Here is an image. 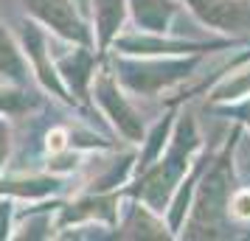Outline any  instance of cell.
<instances>
[{
    "label": "cell",
    "instance_id": "obj_12",
    "mask_svg": "<svg viewBox=\"0 0 250 241\" xmlns=\"http://www.w3.org/2000/svg\"><path fill=\"white\" fill-rule=\"evenodd\" d=\"M0 84L17 90H37L34 73L28 68L17 31H12L3 17H0Z\"/></svg>",
    "mask_w": 250,
    "mask_h": 241
},
{
    "label": "cell",
    "instance_id": "obj_7",
    "mask_svg": "<svg viewBox=\"0 0 250 241\" xmlns=\"http://www.w3.org/2000/svg\"><path fill=\"white\" fill-rule=\"evenodd\" d=\"M17 39H20V45H23V54H25V59H28L31 73H34L37 87L45 93V95H51L57 104L73 110L76 115H84L79 110V104L73 101V95L65 90V84H62V79H59L57 68H54V56H51V34H48L40 23H34L31 17H23L20 25H17ZM84 118H87V115H84ZM87 121H90V118H87Z\"/></svg>",
    "mask_w": 250,
    "mask_h": 241
},
{
    "label": "cell",
    "instance_id": "obj_2",
    "mask_svg": "<svg viewBox=\"0 0 250 241\" xmlns=\"http://www.w3.org/2000/svg\"><path fill=\"white\" fill-rule=\"evenodd\" d=\"M203 149H205V140H203V135H200L197 118H194L191 112H183L180 110L163 154H160L149 168L135 174V177L121 188V196L141 199L146 207H152L155 213L163 216V210L169 205L174 188H177L180 180L188 174L191 163L197 160V154Z\"/></svg>",
    "mask_w": 250,
    "mask_h": 241
},
{
    "label": "cell",
    "instance_id": "obj_4",
    "mask_svg": "<svg viewBox=\"0 0 250 241\" xmlns=\"http://www.w3.org/2000/svg\"><path fill=\"white\" fill-rule=\"evenodd\" d=\"M90 101H93V110L102 115L104 127H110V132L118 135L126 146H138V143L144 140L146 121H144V115L135 110V104L129 101L126 90L118 84L107 56L102 59V65H99L96 76H93Z\"/></svg>",
    "mask_w": 250,
    "mask_h": 241
},
{
    "label": "cell",
    "instance_id": "obj_10",
    "mask_svg": "<svg viewBox=\"0 0 250 241\" xmlns=\"http://www.w3.org/2000/svg\"><path fill=\"white\" fill-rule=\"evenodd\" d=\"M197 17V23L228 37L248 39L250 34V0H180Z\"/></svg>",
    "mask_w": 250,
    "mask_h": 241
},
{
    "label": "cell",
    "instance_id": "obj_21",
    "mask_svg": "<svg viewBox=\"0 0 250 241\" xmlns=\"http://www.w3.org/2000/svg\"><path fill=\"white\" fill-rule=\"evenodd\" d=\"M76 6H79V9H82L84 14H87V0H76Z\"/></svg>",
    "mask_w": 250,
    "mask_h": 241
},
{
    "label": "cell",
    "instance_id": "obj_15",
    "mask_svg": "<svg viewBox=\"0 0 250 241\" xmlns=\"http://www.w3.org/2000/svg\"><path fill=\"white\" fill-rule=\"evenodd\" d=\"M115 157L110 163H104V168L93 180H87V185L82 191H118L124 188L129 180H132V171H135V151L132 149H115Z\"/></svg>",
    "mask_w": 250,
    "mask_h": 241
},
{
    "label": "cell",
    "instance_id": "obj_13",
    "mask_svg": "<svg viewBox=\"0 0 250 241\" xmlns=\"http://www.w3.org/2000/svg\"><path fill=\"white\" fill-rule=\"evenodd\" d=\"M129 9H126V0H87V20L93 28V48L96 54H107L113 39L126 25Z\"/></svg>",
    "mask_w": 250,
    "mask_h": 241
},
{
    "label": "cell",
    "instance_id": "obj_17",
    "mask_svg": "<svg viewBox=\"0 0 250 241\" xmlns=\"http://www.w3.org/2000/svg\"><path fill=\"white\" fill-rule=\"evenodd\" d=\"M216 115H225V118H233L236 124H242V129H250V95L242 98V101L233 104H214V107H205Z\"/></svg>",
    "mask_w": 250,
    "mask_h": 241
},
{
    "label": "cell",
    "instance_id": "obj_9",
    "mask_svg": "<svg viewBox=\"0 0 250 241\" xmlns=\"http://www.w3.org/2000/svg\"><path fill=\"white\" fill-rule=\"evenodd\" d=\"M118 207H121V188L118 191H79L70 199H62L57 207V239L65 230L82 227V224H104V227H115L118 222Z\"/></svg>",
    "mask_w": 250,
    "mask_h": 241
},
{
    "label": "cell",
    "instance_id": "obj_5",
    "mask_svg": "<svg viewBox=\"0 0 250 241\" xmlns=\"http://www.w3.org/2000/svg\"><path fill=\"white\" fill-rule=\"evenodd\" d=\"M248 39L239 37H222V39H186V37H171V34H152V31H121L113 39L110 51L126 54V56H188V54H214V51H228V48H242Z\"/></svg>",
    "mask_w": 250,
    "mask_h": 241
},
{
    "label": "cell",
    "instance_id": "obj_16",
    "mask_svg": "<svg viewBox=\"0 0 250 241\" xmlns=\"http://www.w3.org/2000/svg\"><path fill=\"white\" fill-rule=\"evenodd\" d=\"M228 213L233 224H248L250 222V185H236L230 202H228Z\"/></svg>",
    "mask_w": 250,
    "mask_h": 241
},
{
    "label": "cell",
    "instance_id": "obj_19",
    "mask_svg": "<svg viewBox=\"0 0 250 241\" xmlns=\"http://www.w3.org/2000/svg\"><path fill=\"white\" fill-rule=\"evenodd\" d=\"M9 115L0 110V174L6 171V163L12 160V149H14V135H12V127L6 121Z\"/></svg>",
    "mask_w": 250,
    "mask_h": 241
},
{
    "label": "cell",
    "instance_id": "obj_8",
    "mask_svg": "<svg viewBox=\"0 0 250 241\" xmlns=\"http://www.w3.org/2000/svg\"><path fill=\"white\" fill-rule=\"evenodd\" d=\"M25 17L40 23L51 37L73 45H93V28L76 0H20Z\"/></svg>",
    "mask_w": 250,
    "mask_h": 241
},
{
    "label": "cell",
    "instance_id": "obj_14",
    "mask_svg": "<svg viewBox=\"0 0 250 241\" xmlns=\"http://www.w3.org/2000/svg\"><path fill=\"white\" fill-rule=\"evenodd\" d=\"M180 6V0H126L135 28L152 31V34H169Z\"/></svg>",
    "mask_w": 250,
    "mask_h": 241
},
{
    "label": "cell",
    "instance_id": "obj_18",
    "mask_svg": "<svg viewBox=\"0 0 250 241\" xmlns=\"http://www.w3.org/2000/svg\"><path fill=\"white\" fill-rule=\"evenodd\" d=\"M14 210H17V199H12V196H0V241H12Z\"/></svg>",
    "mask_w": 250,
    "mask_h": 241
},
{
    "label": "cell",
    "instance_id": "obj_3",
    "mask_svg": "<svg viewBox=\"0 0 250 241\" xmlns=\"http://www.w3.org/2000/svg\"><path fill=\"white\" fill-rule=\"evenodd\" d=\"M107 62L113 68L118 84L132 95L158 98L160 93L177 90L186 79H191L203 65V54L188 56H126L107 51Z\"/></svg>",
    "mask_w": 250,
    "mask_h": 241
},
{
    "label": "cell",
    "instance_id": "obj_20",
    "mask_svg": "<svg viewBox=\"0 0 250 241\" xmlns=\"http://www.w3.org/2000/svg\"><path fill=\"white\" fill-rule=\"evenodd\" d=\"M245 59H250V48H248V51H245V54H239V56H233V59H230V62H228V65H225V68H222V70H228V68H230V65H239V62H245Z\"/></svg>",
    "mask_w": 250,
    "mask_h": 241
},
{
    "label": "cell",
    "instance_id": "obj_11",
    "mask_svg": "<svg viewBox=\"0 0 250 241\" xmlns=\"http://www.w3.org/2000/svg\"><path fill=\"white\" fill-rule=\"evenodd\" d=\"M107 239H155V241H171L174 233L169 230L166 219L155 213L152 207H146L141 199H132V196H121V207H118V222L115 227L110 230Z\"/></svg>",
    "mask_w": 250,
    "mask_h": 241
},
{
    "label": "cell",
    "instance_id": "obj_1",
    "mask_svg": "<svg viewBox=\"0 0 250 241\" xmlns=\"http://www.w3.org/2000/svg\"><path fill=\"white\" fill-rule=\"evenodd\" d=\"M242 124H233L228 140L219 151H211V160L194 185L191 205L186 213L177 239H236L233 222L228 213L230 194L239 185L236 180V149L242 140Z\"/></svg>",
    "mask_w": 250,
    "mask_h": 241
},
{
    "label": "cell",
    "instance_id": "obj_6",
    "mask_svg": "<svg viewBox=\"0 0 250 241\" xmlns=\"http://www.w3.org/2000/svg\"><path fill=\"white\" fill-rule=\"evenodd\" d=\"M51 56H54V68H57L59 79L65 84V90L73 95V101L79 104V110L90 121H102V115L93 110V101H90V84H93V76L102 65V59L107 54H96L93 45H73V42H62L57 37H51ZM104 124V121H102Z\"/></svg>",
    "mask_w": 250,
    "mask_h": 241
}]
</instances>
